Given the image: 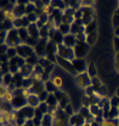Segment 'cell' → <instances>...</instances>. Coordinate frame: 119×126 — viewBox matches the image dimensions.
<instances>
[{"mask_svg": "<svg viewBox=\"0 0 119 126\" xmlns=\"http://www.w3.org/2000/svg\"><path fill=\"white\" fill-rule=\"evenodd\" d=\"M52 83L54 86V88H56V89H61L63 87V84H64L62 77L59 76V75H55L54 77H53Z\"/></svg>", "mask_w": 119, "mask_h": 126, "instance_id": "1", "label": "cell"}, {"mask_svg": "<svg viewBox=\"0 0 119 126\" xmlns=\"http://www.w3.org/2000/svg\"><path fill=\"white\" fill-rule=\"evenodd\" d=\"M3 15L5 17L7 20H9V21H15L16 20V14L14 11H9V10H5V11H3Z\"/></svg>", "mask_w": 119, "mask_h": 126, "instance_id": "2", "label": "cell"}, {"mask_svg": "<svg viewBox=\"0 0 119 126\" xmlns=\"http://www.w3.org/2000/svg\"><path fill=\"white\" fill-rule=\"evenodd\" d=\"M1 113H2V116H3L4 119H5L6 122H11V113H10L9 111H7V110L5 111L4 109H2Z\"/></svg>", "mask_w": 119, "mask_h": 126, "instance_id": "3", "label": "cell"}, {"mask_svg": "<svg viewBox=\"0 0 119 126\" xmlns=\"http://www.w3.org/2000/svg\"><path fill=\"white\" fill-rule=\"evenodd\" d=\"M65 124H66V122H65L64 118L57 116L55 118V121H54V126H65Z\"/></svg>", "mask_w": 119, "mask_h": 126, "instance_id": "4", "label": "cell"}, {"mask_svg": "<svg viewBox=\"0 0 119 126\" xmlns=\"http://www.w3.org/2000/svg\"><path fill=\"white\" fill-rule=\"evenodd\" d=\"M4 99H5V101L7 103H11V102L13 101V99H14V94H13L12 92H11V91H9V92L6 94Z\"/></svg>", "mask_w": 119, "mask_h": 126, "instance_id": "5", "label": "cell"}, {"mask_svg": "<svg viewBox=\"0 0 119 126\" xmlns=\"http://www.w3.org/2000/svg\"><path fill=\"white\" fill-rule=\"evenodd\" d=\"M42 13H49L51 11V5L50 4H43L41 7Z\"/></svg>", "mask_w": 119, "mask_h": 126, "instance_id": "6", "label": "cell"}, {"mask_svg": "<svg viewBox=\"0 0 119 126\" xmlns=\"http://www.w3.org/2000/svg\"><path fill=\"white\" fill-rule=\"evenodd\" d=\"M99 126H116V124L114 123V121H102Z\"/></svg>", "mask_w": 119, "mask_h": 126, "instance_id": "7", "label": "cell"}, {"mask_svg": "<svg viewBox=\"0 0 119 126\" xmlns=\"http://www.w3.org/2000/svg\"><path fill=\"white\" fill-rule=\"evenodd\" d=\"M42 78H43V74L41 73H36V74H34V79L36 80V81H41Z\"/></svg>", "mask_w": 119, "mask_h": 126, "instance_id": "8", "label": "cell"}, {"mask_svg": "<svg viewBox=\"0 0 119 126\" xmlns=\"http://www.w3.org/2000/svg\"><path fill=\"white\" fill-rule=\"evenodd\" d=\"M8 92H9V91H8V89H5L4 87H1V90H0V94H1V99H2V100H3L4 98H5L6 94H7Z\"/></svg>", "mask_w": 119, "mask_h": 126, "instance_id": "9", "label": "cell"}, {"mask_svg": "<svg viewBox=\"0 0 119 126\" xmlns=\"http://www.w3.org/2000/svg\"><path fill=\"white\" fill-rule=\"evenodd\" d=\"M22 94H23L24 97H29L30 96V92H29L28 89H23L22 90Z\"/></svg>", "mask_w": 119, "mask_h": 126, "instance_id": "10", "label": "cell"}, {"mask_svg": "<svg viewBox=\"0 0 119 126\" xmlns=\"http://www.w3.org/2000/svg\"><path fill=\"white\" fill-rule=\"evenodd\" d=\"M17 120V114L16 113H11V121H15Z\"/></svg>", "mask_w": 119, "mask_h": 126, "instance_id": "11", "label": "cell"}, {"mask_svg": "<svg viewBox=\"0 0 119 126\" xmlns=\"http://www.w3.org/2000/svg\"><path fill=\"white\" fill-rule=\"evenodd\" d=\"M0 122H1V124L3 125L4 123L6 122V121H5V119H4V117L3 116H1V119H0Z\"/></svg>", "mask_w": 119, "mask_h": 126, "instance_id": "12", "label": "cell"}, {"mask_svg": "<svg viewBox=\"0 0 119 126\" xmlns=\"http://www.w3.org/2000/svg\"><path fill=\"white\" fill-rule=\"evenodd\" d=\"M11 126H15V125H11Z\"/></svg>", "mask_w": 119, "mask_h": 126, "instance_id": "13", "label": "cell"}]
</instances>
